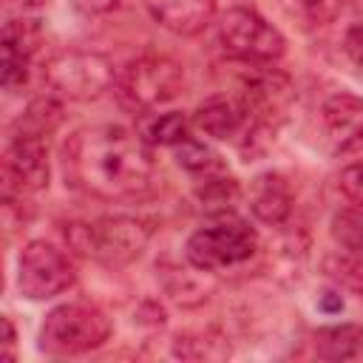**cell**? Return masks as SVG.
I'll use <instances>...</instances> for the list:
<instances>
[{
	"label": "cell",
	"mask_w": 363,
	"mask_h": 363,
	"mask_svg": "<svg viewBox=\"0 0 363 363\" xmlns=\"http://www.w3.org/2000/svg\"><path fill=\"white\" fill-rule=\"evenodd\" d=\"M77 269L71 258L48 244V241H28L17 258V289L28 301H48L74 286Z\"/></svg>",
	"instance_id": "cell-8"
},
{
	"label": "cell",
	"mask_w": 363,
	"mask_h": 363,
	"mask_svg": "<svg viewBox=\"0 0 363 363\" xmlns=\"http://www.w3.org/2000/svg\"><path fill=\"white\" fill-rule=\"evenodd\" d=\"M3 329H6V337H3V360H14V343H17V332H14L11 318H3Z\"/></svg>",
	"instance_id": "cell-26"
},
{
	"label": "cell",
	"mask_w": 363,
	"mask_h": 363,
	"mask_svg": "<svg viewBox=\"0 0 363 363\" xmlns=\"http://www.w3.org/2000/svg\"><path fill=\"white\" fill-rule=\"evenodd\" d=\"M43 45V28L37 20L28 17H11L3 26V88L17 91L31 77L34 54Z\"/></svg>",
	"instance_id": "cell-11"
},
{
	"label": "cell",
	"mask_w": 363,
	"mask_h": 363,
	"mask_svg": "<svg viewBox=\"0 0 363 363\" xmlns=\"http://www.w3.org/2000/svg\"><path fill=\"white\" fill-rule=\"evenodd\" d=\"M111 337V320L99 306L91 303H60L54 306L37 335V346L45 354L68 357L99 349Z\"/></svg>",
	"instance_id": "cell-5"
},
{
	"label": "cell",
	"mask_w": 363,
	"mask_h": 363,
	"mask_svg": "<svg viewBox=\"0 0 363 363\" xmlns=\"http://www.w3.org/2000/svg\"><path fill=\"white\" fill-rule=\"evenodd\" d=\"M85 11H94V14H105V11H113L119 6V0H77Z\"/></svg>",
	"instance_id": "cell-27"
},
{
	"label": "cell",
	"mask_w": 363,
	"mask_h": 363,
	"mask_svg": "<svg viewBox=\"0 0 363 363\" xmlns=\"http://www.w3.org/2000/svg\"><path fill=\"white\" fill-rule=\"evenodd\" d=\"M136 133H139L150 147H153V145L176 147L179 142H184V139L190 136V130H187V116L179 113V111H164V113L147 111V113H142Z\"/></svg>",
	"instance_id": "cell-18"
},
{
	"label": "cell",
	"mask_w": 363,
	"mask_h": 363,
	"mask_svg": "<svg viewBox=\"0 0 363 363\" xmlns=\"http://www.w3.org/2000/svg\"><path fill=\"white\" fill-rule=\"evenodd\" d=\"M320 130L332 153L363 150V96L332 94L320 105Z\"/></svg>",
	"instance_id": "cell-12"
},
{
	"label": "cell",
	"mask_w": 363,
	"mask_h": 363,
	"mask_svg": "<svg viewBox=\"0 0 363 363\" xmlns=\"http://www.w3.org/2000/svg\"><path fill=\"white\" fill-rule=\"evenodd\" d=\"M176 162H179L187 173L201 176V179L216 176V173H224L221 156H218L210 145H204V142H199V139H193V136H187L184 142L176 145Z\"/></svg>",
	"instance_id": "cell-21"
},
{
	"label": "cell",
	"mask_w": 363,
	"mask_h": 363,
	"mask_svg": "<svg viewBox=\"0 0 363 363\" xmlns=\"http://www.w3.org/2000/svg\"><path fill=\"white\" fill-rule=\"evenodd\" d=\"M252 77L244 79L241 105L247 111L250 128H272L292 99V82L272 65H252Z\"/></svg>",
	"instance_id": "cell-10"
},
{
	"label": "cell",
	"mask_w": 363,
	"mask_h": 363,
	"mask_svg": "<svg viewBox=\"0 0 363 363\" xmlns=\"http://www.w3.org/2000/svg\"><path fill=\"white\" fill-rule=\"evenodd\" d=\"M343 51H346V57H349L357 68H363V23H354V26L346 31V37H343Z\"/></svg>",
	"instance_id": "cell-25"
},
{
	"label": "cell",
	"mask_w": 363,
	"mask_h": 363,
	"mask_svg": "<svg viewBox=\"0 0 363 363\" xmlns=\"http://www.w3.org/2000/svg\"><path fill=\"white\" fill-rule=\"evenodd\" d=\"M218 45L230 60L244 65H272L284 57V34L252 9H230L218 20Z\"/></svg>",
	"instance_id": "cell-7"
},
{
	"label": "cell",
	"mask_w": 363,
	"mask_h": 363,
	"mask_svg": "<svg viewBox=\"0 0 363 363\" xmlns=\"http://www.w3.org/2000/svg\"><path fill=\"white\" fill-rule=\"evenodd\" d=\"M62 96H57L54 91L51 94H43L37 99L28 102L26 113L17 119V128L20 130H31V133H40V136H48L57 130V125L62 122Z\"/></svg>",
	"instance_id": "cell-19"
},
{
	"label": "cell",
	"mask_w": 363,
	"mask_h": 363,
	"mask_svg": "<svg viewBox=\"0 0 363 363\" xmlns=\"http://www.w3.org/2000/svg\"><path fill=\"white\" fill-rule=\"evenodd\" d=\"M193 125L213 139H235L244 128H250V119L238 99L210 96L196 108Z\"/></svg>",
	"instance_id": "cell-15"
},
{
	"label": "cell",
	"mask_w": 363,
	"mask_h": 363,
	"mask_svg": "<svg viewBox=\"0 0 363 363\" xmlns=\"http://www.w3.org/2000/svg\"><path fill=\"white\" fill-rule=\"evenodd\" d=\"M247 201H250V213L267 224V227H278L289 218L292 213V193L289 184L281 173H261L250 182L247 190Z\"/></svg>",
	"instance_id": "cell-14"
},
{
	"label": "cell",
	"mask_w": 363,
	"mask_h": 363,
	"mask_svg": "<svg viewBox=\"0 0 363 363\" xmlns=\"http://www.w3.org/2000/svg\"><path fill=\"white\" fill-rule=\"evenodd\" d=\"M312 349L323 360H357L363 357V326L360 323L323 326L315 332Z\"/></svg>",
	"instance_id": "cell-16"
},
{
	"label": "cell",
	"mask_w": 363,
	"mask_h": 363,
	"mask_svg": "<svg viewBox=\"0 0 363 363\" xmlns=\"http://www.w3.org/2000/svg\"><path fill=\"white\" fill-rule=\"evenodd\" d=\"M60 162L74 190L105 201L142 193L153 176L150 145L122 125L77 128L62 142Z\"/></svg>",
	"instance_id": "cell-1"
},
{
	"label": "cell",
	"mask_w": 363,
	"mask_h": 363,
	"mask_svg": "<svg viewBox=\"0 0 363 363\" xmlns=\"http://www.w3.org/2000/svg\"><path fill=\"white\" fill-rule=\"evenodd\" d=\"M6 193H37L48 184V136L14 128L3 159Z\"/></svg>",
	"instance_id": "cell-9"
},
{
	"label": "cell",
	"mask_w": 363,
	"mask_h": 363,
	"mask_svg": "<svg viewBox=\"0 0 363 363\" xmlns=\"http://www.w3.org/2000/svg\"><path fill=\"white\" fill-rule=\"evenodd\" d=\"M184 68L167 54H139L116 74V94L119 99L139 113L156 111L173 102L184 91Z\"/></svg>",
	"instance_id": "cell-3"
},
{
	"label": "cell",
	"mask_w": 363,
	"mask_h": 363,
	"mask_svg": "<svg viewBox=\"0 0 363 363\" xmlns=\"http://www.w3.org/2000/svg\"><path fill=\"white\" fill-rule=\"evenodd\" d=\"M45 0H6L9 9H20V11H28V9H40Z\"/></svg>",
	"instance_id": "cell-28"
},
{
	"label": "cell",
	"mask_w": 363,
	"mask_h": 363,
	"mask_svg": "<svg viewBox=\"0 0 363 363\" xmlns=\"http://www.w3.org/2000/svg\"><path fill=\"white\" fill-rule=\"evenodd\" d=\"M281 9L295 23H301L306 28H318V26L332 23L340 14L343 0H281Z\"/></svg>",
	"instance_id": "cell-23"
},
{
	"label": "cell",
	"mask_w": 363,
	"mask_h": 363,
	"mask_svg": "<svg viewBox=\"0 0 363 363\" xmlns=\"http://www.w3.org/2000/svg\"><path fill=\"white\" fill-rule=\"evenodd\" d=\"M43 74H45L48 88L57 96L74 99V102L99 99L105 91L116 85L113 62L105 54L88 51V48H68V51L54 54L45 62Z\"/></svg>",
	"instance_id": "cell-6"
},
{
	"label": "cell",
	"mask_w": 363,
	"mask_h": 363,
	"mask_svg": "<svg viewBox=\"0 0 363 363\" xmlns=\"http://www.w3.org/2000/svg\"><path fill=\"white\" fill-rule=\"evenodd\" d=\"M173 354L182 360H224L230 357V343L210 332H184L173 340Z\"/></svg>",
	"instance_id": "cell-20"
},
{
	"label": "cell",
	"mask_w": 363,
	"mask_h": 363,
	"mask_svg": "<svg viewBox=\"0 0 363 363\" xmlns=\"http://www.w3.org/2000/svg\"><path fill=\"white\" fill-rule=\"evenodd\" d=\"M145 9L162 28L179 37H193L213 20L216 0H145Z\"/></svg>",
	"instance_id": "cell-13"
},
{
	"label": "cell",
	"mask_w": 363,
	"mask_h": 363,
	"mask_svg": "<svg viewBox=\"0 0 363 363\" xmlns=\"http://www.w3.org/2000/svg\"><path fill=\"white\" fill-rule=\"evenodd\" d=\"M323 275L343 295V301H354L357 306H363V258H357L352 252L326 255Z\"/></svg>",
	"instance_id": "cell-17"
},
{
	"label": "cell",
	"mask_w": 363,
	"mask_h": 363,
	"mask_svg": "<svg viewBox=\"0 0 363 363\" xmlns=\"http://www.w3.org/2000/svg\"><path fill=\"white\" fill-rule=\"evenodd\" d=\"M337 187H340V193H343L349 201L363 204V162L346 164V167L337 173Z\"/></svg>",
	"instance_id": "cell-24"
},
{
	"label": "cell",
	"mask_w": 363,
	"mask_h": 363,
	"mask_svg": "<svg viewBox=\"0 0 363 363\" xmlns=\"http://www.w3.org/2000/svg\"><path fill=\"white\" fill-rule=\"evenodd\" d=\"M255 250H258L255 230L235 213L213 216L184 244L187 261L201 272H216V269L244 264L255 255Z\"/></svg>",
	"instance_id": "cell-4"
},
{
	"label": "cell",
	"mask_w": 363,
	"mask_h": 363,
	"mask_svg": "<svg viewBox=\"0 0 363 363\" xmlns=\"http://www.w3.org/2000/svg\"><path fill=\"white\" fill-rule=\"evenodd\" d=\"M65 241L74 252L105 267H128L145 252L150 227L130 216H102L96 221L65 224Z\"/></svg>",
	"instance_id": "cell-2"
},
{
	"label": "cell",
	"mask_w": 363,
	"mask_h": 363,
	"mask_svg": "<svg viewBox=\"0 0 363 363\" xmlns=\"http://www.w3.org/2000/svg\"><path fill=\"white\" fill-rule=\"evenodd\" d=\"M329 233L343 247V252L363 258V204L340 207L329 221Z\"/></svg>",
	"instance_id": "cell-22"
}]
</instances>
